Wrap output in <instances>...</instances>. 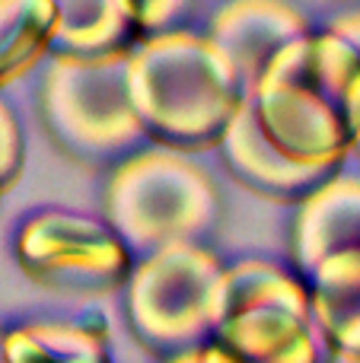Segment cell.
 Segmentation results:
<instances>
[{"mask_svg":"<svg viewBox=\"0 0 360 363\" xmlns=\"http://www.w3.org/2000/svg\"><path fill=\"white\" fill-rule=\"evenodd\" d=\"M6 363H112L106 328L93 322L38 319L4 332Z\"/></svg>","mask_w":360,"mask_h":363,"instance_id":"cell-13","label":"cell"},{"mask_svg":"<svg viewBox=\"0 0 360 363\" xmlns=\"http://www.w3.org/2000/svg\"><path fill=\"white\" fill-rule=\"evenodd\" d=\"M319 341L310 287L297 271L265 258L227 264L214 296L210 345L249 363L281 360Z\"/></svg>","mask_w":360,"mask_h":363,"instance_id":"cell-6","label":"cell"},{"mask_svg":"<svg viewBox=\"0 0 360 363\" xmlns=\"http://www.w3.org/2000/svg\"><path fill=\"white\" fill-rule=\"evenodd\" d=\"M360 252V179L332 176L297 204L291 233L293 271L310 281L322 262Z\"/></svg>","mask_w":360,"mask_h":363,"instance_id":"cell-10","label":"cell"},{"mask_svg":"<svg viewBox=\"0 0 360 363\" xmlns=\"http://www.w3.org/2000/svg\"><path fill=\"white\" fill-rule=\"evenodd\" d=\"M329 32H335L338 38H344V42L360 55V13H342V16H335L329 23Z\"/></svg>","mask_w":360,"mask_h":363,"instance_id":"cell-18","label":"cell"},{"mask_svg":"<svg viewBox=\"0 0 360 363\" xmlns=\"http://www.w3.org/2000/svg\"><path fill=\"white\" fill-rule=\"evenodd\" d=\"M57 32L51 57L102 61L134 51L140 35L128 0H55Z\"/></svg>","mask_w":360,"mask_h":363,"instance_id":"cell-12","label":"cell"},{"mask_svg":"<svg viewBox=\"0 0 360 363\" xmlns=\"http://www.w3.org/2000/svg\"><path fill=\"white\" fill-rule=\"evenodd\" d=\"M128 93L153 147L217 150L246 102V83L208 32L147 35L128 55Z\"/></svg>","mask_w":360,"mask_h":363,"instance_id":"cell-2","label":"cell"},{"mask_svg":"<svg viewBox=\"0 0 360 363\" xmlns=\"http://www.w3.org/2000/svg\"><path fill=\"white\" fill-rule=\"evenodd\" d=\"M306 35L310 19L291 0H227L208 26V38L240 70L246 96H252L274 57Z\"/></svg>","mask_w":360,"mask_h":363,"instance_id":"cell-8","label":"cell"},{"mask_svg":"<svg viewBox=\"0 0 360 363\" xmlns=\"http://www.w3.org/2000/svg\"><path fill=\"white\" fill-rule=\"evenodd\" d=\"M38 115L57 150L83 166L121 163L147 140L128 93V55L51 57L38 86Z\"/></svg>","mask_w":360,"mask_h":363,"instance_id":"cell-4","label":"cell"},{"mask_svg":"<svg viewBox=\"0 0 360 363\" xmlns=\"http://www.w3.org/2000/svg\"><path fill=\"white\" fill-rule=\"evenodd\" d=\"M204 363H249V360H236V357H230V354H223L220 347L208 345V347H204ZM265 363H322V345H319V341H313V345L300 347V351L291 354V357L265 360Z\"/></svg>","mask_w":360,"mask_h":363,"instance_id":"cell-17","label":"cell"},{"mask_svg":"<svg viewBox=\"0 0 360 363\" xmlns=\"http://www.w3.org/2000/svg\"><path fill=\"white\" fill-rule=\"evenodd\" d=\"M227 264L204 242L137 258L125 287L134 338L159 357L201 351L214 335V296Z\"/></svg>","mask_w":360,"mask_h":363,"instance_id":"cell-5","label":"cell"},{"mask_svg":"<svg viewBox=\"0 0 360 363\" xmlns=\"http://www.w3.org/2000/svg\"><path fill=\"white\" fill-rule=\"evenodd\" d=\"M313 328L332 363H360V252L322 262L313 277Z\"/></svg>","mask_w":360,"mask_h":363,"instance_id":"cell-11","label":"cell"},{"mask_svg":"<svg viewBox=\"0 0 360 363\" xmlns=\"http://www.w3.org/2000/svg\"><path fill=\"white\" fill-rule=\"evenodd\" d=\"M23 166H26L23 131H19L13 108L0 99V198L23 179Z\"/></svg>","mask_w":360,"mask_h":363,"instance_id":"cell-15","label":"cell"},{"mask_svg":"<svg viewBox=\"0 0 360 363\" xmlns=\"http://www.w3.org/2000/svg\"><path fill=\"white\" fill-rule=\"evenodd\" d=\"M217 153H220V163L230 172V179L240 182L246 191L259 194L265 201H278V204H300L325 179L335 176L329 169L300 166L291 157H284L265 138L249 96L242 102L240 115L233 118V125H230V131L223 134Z\"/></svg>","mask_w":360,"mask_h":363,"instance_id":"cell-9","label":"cell"},{"mask_svg":"<svg viewBox=\"0 0 360 363\" xmlns=\"http://www.w3.org/2000/svg\"><path fill=\"white\" fill-rule=\"evenodd\" d=\"M131 13L137 19L140 35H163V32H176L179 23L191 13L195 0H128Z\"/></svg>","mask_w":360,"mask_h":363,"instance_id":"cell-16","label":"cell"},{"mask_svg":"<svg viewBox=\"0 0 360 363\" xmlns=\"http://www.w3.org/2000/svg\"><path fill=\"white\" fill-rule=\"evenodd\" d=\"M351 153L360 160V131H357V138H354V147H351Z\"/></svg>","mask_w":360,"mask_h":363,"instance_id":"cell-21","label":"cell"},{"mask_svg":"<svg viewBox=\"0 0 360 363\" xmlns=\"http://www.w3.org/2000/svg\"><path fill=\"white\" fill-rule=\"evenodd\" d=\"M4 332H6V328H0V363H6V354H4Z\"/></svg>","mask_w":360,"mask_h":363,"instance_id":"cell-20","label":"cell"},{"mask_svg":"<svg viewBox=\"0 0 360 363\" xmlns=\"http://www.w3.org/2000/svg\"><path fill=\"white\" fill-rule=\"evenodd\" d=\"M249 99L284 157L338 172L360 131V55L335 32H310L274 57Z\"/></svg>","mask_w":360,"mask_h":363,"instance_id":"cell-1","label":"cell"},{"mask_svg":"<svg viewBox=\"0 0 360 363\" xmlns=\"http://www.w3.org/2000/svg\"><path fill=\"white\" fill-rule=\"evenodd\" d=\"M16 262L38 287L106 296L128 287L134 255L106 220L70 211L32 213L16 233Z\"/></svg>","mask_w":360,"mask_h":363,"instance_id":"cell-7","label":"cell"},{"mask_svg":"<svg viewBox=\"0 0 360 363\" xmlns=\"http://www.w3.org/2000/svg\"><path fill=\"white\" fill-rule=\"evenodd\" d=\"M163 363H204V347H201V351H189V354H176V357H166Z\"/></svg>","mask_w":360,"mask_h":363,"instance_id":"cell-19","label":"cell"},{"mask_svg":"<svg viewBox=\"0 0 360 363\" xmlns=\"http://www.w3.org/2000/svg\"><path fill=\"white\" fill-rule=\"evenodd\" d=\"M55 32V0H0V89L51 55Z\"/></svg>","mask_w":360,"mask_h":363,"instance_id":"cell-14","label":"cell"},{"mask_svg":"<svg viewBox=\"0 0 360 363\" xmlns=\"http://www.w3.org/2000/svg\"><path fill=\"white\" fill-rule=\"evenodd\" d=\"M106 223L131 249L153 255L169 245L201 242L220 223V191L191 157L147 147L115 163L102 194Z\"/></svg>","mask_w":360,"mask_h":363,"instance_id":"cell-3","label":"cell"}]
</instances>
